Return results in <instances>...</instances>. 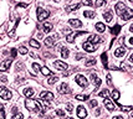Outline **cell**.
Here are the masks:
<instances>
[{"label":"cell","mask_w":133,"mask_h":119,"mask_svg":"<svg viewBox=\"0 0 133 119\" xmlns=\"http://www.w3.org/2000/svg\"><path fill=\"white\" fill-rule=\"evenodd\" d=\"M0 81H1V82H4V83H5V82H7L6 76H3V77H0Z\"/></svg>","instance_id":"49"},{"label":"cell","mask_w":133,"mask_h":119,"mask_svg":"<svg viewBox=\"0 0 133 119\" xmlns=\"http://www.w3.org/2000/svg\"><path fill=\"white\" fill-rule=\"evenodd\" d=\"M50 16V11L44 10L41 7H37V20L39 21H44L45 19H47Z\"/></svg>","instance_id":"2"},{"label":"cell","mask_w":133,"mask_h":119,"mask_svg":"<svg viewBox=\"0 0 133 119\" xmlns=\"http://www.w3.org/2000/svg\"><path fill=\"white\" fill-rule=\"evenodd\" d=\"M65 119H75V118H71V117H70V118H65Z\"/></svg>","instance_id":"57"},{"label":"cell","mask_w":133,"mask_h":119,"mask_svg":"<svg viewBox=\"0 0 133 119\" xmlns=\"http://www.w3.org/2000/svg\"><path fill=\"white\" fill-rule=\"evenodd\" d=\"M41 73L44 75V76H51V75H52V72H51L47 67H42V68H41Z\"/></svg>","instance_id":"29"},{"label":"cell","mask_w":133,"mask_h":119,"mask_svg":"<svg viewBox=\"0 0 133 119\" xmlns=\"http://www.w3.org/2000/svg\"><path fill=\"white\" fill-rule=\"evenodd\" d=\"M32 68H34V71L35 72H39V71H41V68H40V65L39 63H32Z\"/></svg>","instance_id":"40"},{"label":"cell","mask_w":133,"mask_h":119,"mask_svg":"<svg viewBox=\"0 0 133 119\" xmlns=\"http://www.w3.org/2000/svg\"><path fill=\"white\" fill-rule=\"evenodd\" d=\"M129 30H131V31H132V32H133V24H132V25H131V28H129Z\"/></svg>","instance_id":"56"},{"label":"cell","mask_w":133,"mask_h":119,"mask_svg":"<svg viewBox=\"0 0 133 119\" xmlns=\"http://www.w3.org/2000/svg\"><path fill=\"white\" fill-rule=\"evenodd\" d=\"M77 117L81 119L87 117V111H86V108H85L84 105H78L77 107Z\"/></svg>","instance_id":"9"},{"label":"cell","mask_w":133,"mask_h":119,"mask_svg":"<svg viewBox=\"0 0 133 119\" xmlns=\"http://www.w3.org/2000/svg\"><path fill=\"white\" fill-rule=\"evenodd\" d=\"M103 17H105V20L107 21V22H111L113 19V14H112V11L110 10V11H106L105 14H103Z\"/></svg>","instance_id":"22"},{"label":"cell","mask_w":133,"mask_h":119,"mask_svg":"<svg viewBox=\"0 0 133 119\" xmlns=\"http://www.w3.org/2000/svg\"><path fill=\"white\" fill-rule=\"evenodd\" d=\"M25 107H26V109L31 111V112H40V111H42V105L36 99H26L25 100Z\"/></svg>","instance_id":"1"},{"label":"cell","mask_w":133,"mask_h":119,"mask_svg":"<svg viewBox=\"0 0 133 119\" xmlns=\"http://www.w3.org/2000/svg\"><path fill=\"white\" fill-rule=\"evenodd\" d=\"M129 1H131V3H133V0H129Z\"/></svg>","instance_id":"60"},{"label":"cell","mask_w":133,"mask_h":119,"mask_svg":"<svg viewBox=\"0 0 133 119\" xmlns=\"http://www.w3.org/2000/svg\"><path fill=\"white\" fill-rule=\"evenodd\" d=\"M81 6V4H73V5H70V6H66V11H73V10H76L78 7Z\"/></svg>","instance_id":"27"},{"label":"cell","mask_w":133,"mask_h":119,"mask_svg":"<svg viewBox=\"0 0 133 119\" xmlns=\"http://www.w3.org/2000/svg\"><path fill=\"white\" fill-rule=\"evenodd\" d=\"M97 104H98V103H97V100H95V99L90 102V107H91V108H93V107H96Z\"/></svg>","instance_id":"44"},{"label":"cell","mask_w":133,"mask_h":119,"mask_svg":"<svg viewBox=\"0 0 133 119\" xmlns=\"http://www.w3.org/2000/svg\"><path fill=\"white\" fill-rule=\"evenodd\" d=\"M107 83L112 84V81H111V75H107Z\"/></svg>","instance_id":"47"},{"label":"cell","mask_w":133,"mask_h":119,"mask_svg":"<svg viewBox=\"0 0 133 119\" xmlns=\"http://www.w3.org/2000/svg\"><path fill=\"white\" fill-rule=\"evenodd\" d=\"M57 81H59V77H57V76H55V75H51V76H50V78L47 79V83H49V84H54V83H56Z\"/></svg>","instance_id":"25"},{"label":"cell","mask_w":133,"mask_h":119,"mask_svg":"<svg viewBox=\"0 0 133 119\" xmlns=\"http://www.w3.org/2000/svg\"><path fill=\"white\" fill-rule=\"evenodd\" d=\"M19 52H20L21 55H26V53H28V49L24 47V46H21L20 49H19Z\"/></svg>","instance_id":"41"},{"label":"cell","mask_w":133,"mask_h":119,"mask_svg":"<svg viewBox=\"0 0 133 119\" xmlns=\"http://www.w3.org/2000/svg\"><path fill=\"white\" fill-rule=\"evenodd\" d=\"M91 79H92V82H93V84H95L96 87H99V86H101V79H99L95 73H92L91 75Z\"/></svg>","instance_id":"20"},{"label":"cell","mask_w":133,"mask_h":119,"mask_svg":"<svg viewBox=\"0 0 133 119\" xmlns=\"http://www.w3.org/2000/svg\"><path fill=\"white\" fill-rule=\"evenodd\" d=\"M88 41L96 45V43H99V42L102 41V39H101L99 36H97V35H91L90 37H88Z\"/></svg>","instance_id":"17"},{"label":"cell","mask_w":133,"mask_h":119,"mask_svg":"<svg viewBox=\"0 0 133 119\" xmlns=\"http://www.w3.org/2000/svg\"><path fill=\"white\" fill-rule=\"evenodd\" d=\"M82 4H84V5H87V6H92L91 0H82Z\"/></svg>","instance_id":"42"},{"label":"cell","mask_w":133,"mask_h":119,"mask_svg":"<svg viewBox=\"0 0 133 119\" xmlns=\"http://www.w3.org/2000/svg\"><path fill=\"white\" fill-rule=\"evenodd\" d=\"M96 30H97L98 32H103V31L106 30L105 24H102V22H97V24H96Z\"/></svg>","instance_id":"23"},{"label":"cell","mask_w":133,"mask_h":119,"mask_svg":"<svg viewBox=\"0 0 133 119\" xmlns=\"http://www.w3.org/2000/svg\"><path fill=\"white\" fill-rule=\"evenodd\" d=\"M28 6V4H25V3H20V4H18V6L16 7H26Z\"/></svg>","instance_id":"46"},{"label":"cell","mask_w":133,"mask_h":119,"mask_svg":"<svg viewBox=\"0 0 133 119\" xmlns=\"http://www.w3.org/2000/svg\"><path fill=\"white\" fill-rule=\"evenodd\" d=\"M82 46H84V49L86 50L87 52H95V51H96V45L90 41H86Z\"/></svg>","instance_id":"11"},{"label":"cell","mask_w":133,"mask_h":119,"mask_svg":"<svg viewBox=\"0 0 133 119\" xmlns=\"http://www.w3.org/2000/svg\"><path fill=\"white\" fill-rule=\"evenodd\" d=\"M113 119H123V117H121V115H117V117H113Z\"/></svg>","instance_id":"52"},{"label":"cell","mask_w":133,"mask_h":119,"mask_svg":"<svg viewBox=\"0 0 133 119\" xmlns=\"http://www.w3.org/2000/svg\"><path fill=\"white\" fill-rule=\"evenodd\" d=\"M131 117H132V118H133V112H132V113H131Z\"/></svg>","instance_id":"58"},{"label":"cell","mask_w":133,"mask_h":119,"mask_svg":"<svg viewBox=\"0 0 133 119\" xmlns=\"http://www.w3.org/2000/svg\"><path fill=\"white\" fill-rule=\"evenodd\" d=\"M84 15L86 16V17H88V19H93V17L96 16L95 11H91V10H86V11L84 13Z\"/></svg>","instance_id":"26"},{"label":"cell","mask_w":133,"mask_h":119,"mask_svg":"<svg viewBox=\"0 0 133 119\" xmlns=\"http://www.w3.org/2000/svg\"><path fill=\"white\" fill-rule=\"evenodd\" d=\"M76 83L78 84L80 87L85 88V87H87V86H88V81H87L86 77L82 76V75H77L76 76Z\"/></svg>","instance_id":"5"},{"label":"cell","mask_w":133,"mask_h":119,"mask_svg":"<svg viewBox=\"0 0 133 119\" xmlns=\"http://www.w3.org/2000/svg\"><path fill=\"white\" fill-rule=\"evenodd\" d=\"M57 39H59V35H57V34H55V35H52V36H49V37L45 39V45H46L47 47H52V46L56 43Z\"/></svg>","instance_id":"4"},{"label":"cell","mask_w":133,"mask_h":119,"mask_svg":"<svg viewBox=\"0 0 133 119\" xmlns=\"http://www.w3.org/2000/svg\"><path fill=\"white\" fill-rule=\"evenodd\" d=\"M66 109H67V112L72 113V111H73V105L71 104V103H69V104L66 105Z\"/></svg>","instance_id":"43"},{"label":"cell","mask_w":133,"mask_h":119,"mask_svg":"<svg viewBox=\"0 0 133 119\" xmlns=\"http://www.w3.org/2000/svg\"><path fill=\"white\" fill-rule=\"evenodd\" d=\"M16 68H18V70L22 68V65H21V63H18V65H16Z\"/></svg>","instance_id":"51"},{"label":"cell","mask_w":133,"mask_h":119,"mask_svg":"<svg viewBox=\"0 0 133 119\" xmlns=\"http://www.w3.org/2000/svg\"><path fill=\"white\" fill-rule=\"evenodd\" d=\"M0 119H5V111H4L3 105L0 107Z\"/></svg>","instance_id":"39"},{"label":"cell","mask_w":133,"mask_h":119,"mask_svg":"<svg viewBox=\"0 0 133 119\" xmlns=\"http://www.w3.org/2000/svg\"><path fill=\"white\" fill-rule=\"evenodd\" d=\"M34 93H35V91H34L32 88H25V89H24V96H25V97H28V98L32 97V96H34Z\"/></svg>","instance_id":"21"},{"label":"cell","mask_w":133,"mask_h":119,"mask_svg":"<svg viewBox=\"0 0 133 119\" xmlns=\"http://www.w3.org/2000/svg\"><path fill=\"white\" fill-rule=\"evenodd\" d=\"M106 4V0H96V7H99V6H102V5H105Z\"/></svg>","instance_id":"38"},{"label":"cell","mask_w":133,"mask_h":119,"mask_svg":"<svg viewBox=\"0 0 133 119\" xmlns=\"http://www.w3.org/2000/svg\"><path fill=\"white\" fill-rule=\"evenodd\" d=\"M84 34H86V31H75V32H70V34L67 35V37H66V40L69 42H73L75 41V37H77V36H80V35H84Z\"/></svg>","instance_id":"7"},{"label":"cell","mask_w":133,"mask_h":119,"mask_svg":"<svg viewBox=\"0 0 133 119\" xmlns=\"http://www.w3.org/2000/svg\"><path fill=\"white\" fill-rule=\"evenodd\" d=\"M57 91H59L60 94H66V93H69V92H70V89H69L67 83H61L60 84V87L57 88Z\"/></svg>","instance_id":"14"},{"label":"cell","mask_w":133,"mask_h":119,"mask_svg":"<svg viewBox=\"0 0 133 119\" xmlns=\"http://www.w3.org/2000/svg\"><path fill=\"white\" fill-rule=\"evenodd\" d=\"M99 113H101V111H99V109H97V111L95 112V114H96V115H99Z\"/></svg>","instance_id":"53"},{"label":"cell","mask_w":133,"mask_h":119,"mask_svg":"<svg viewBox=\"0 0 133 119\" xmlns=\"http://www.w3.org/2000/svg\"><path fill=\"white\" fill-rule=\"evenodd\" d=\"M69 22H70V25L72 28H81L82 26V22L80 20H77V19H70Z\"/></svg>","instance_id":"16"},{"label":"cell","mask_w":133,"mask_h":119,"mask_svg":"<svg viewBox=\"0 0 133 119\" xmlns=\"http://www.w3.org/2000/svg\"><path fill=\"white\" fill-rule=\"evenodd\" d=\"M119 108H121L122 111H124V112H129V111L133 109V107H127V105H121V104H119Z\"/></svg>","instance_id":"37"},{"label":"cell","mask_w":133,"mask_h":119,"mask_svg":"<svg viewBox=\"0 0 133 119\" xmlns=\"http://www.w3.org/2000/svg\"><path fill=\"white\" fill-rule=\"evenodd\" d=\"M85 55H82V53H77L76 55V60H80V58H84Z\"/></svg>","instance_id":"48"},{"label":"cell","mask_w":133,"mask_h":119,"mask_svg":"<svg viewBox=\"0 0 133 119\" xmlns=\"http://www.w3.org/2000/svg\"><path fill=\"white\" fill-rule=\"evenodd\" d=\"M30 46L34 47V49H40V43L36 40H30Z\"/></svg>","instance_id":"32"},{"label":"cell","mask_w":133,"mask_h":119,"mask_svg":"<svg viewBox=\"0 0 133 119\" xmlns=\"http://www.w3.org/2000/svg\"><path fill=\"white\" fill-rule=\"evenodd\" d=\"M40 98L44 99V100H46V102H49V100H52V99H54V94H52L51 92L44 91L40 93Z\"/></svg>","instance_id":"10"},{"label":"cell","mask_w":133,"mask_h":119,"mask_svg":"<svg viewBox=\"0 0 133 119\" xmlns=\"http://www.w3.org/2000/svg\"><path fill=\"white\" fill-rule=\"evenodd\" d=\"M126 52H127V50L124 49L123 46H121V47H118V49L114 51V56L116 57H122V56L126 55Z\"/></svg>","instance_id":"15"},{"label":"cell","mask_w":133,"mask_h":119,"mask_svg":"<svg viewBox=\"0 0 133 119\" xmlns=\"http://www.w3.org/2000/svg\"><path fill=\"white\" fill-rule=\"evenodd\" d=\"M54 1H56V3H59V1H60V0H54Z\"/></svg>","instance_id":"59"},{"label":"cell","mask_w":133,"mask_h":119,"mask_svg":"<svg viewBox=\"0 0 133 119\" xmlns=\"http://www.w3.org/2000/svg\"><path fill=\"white\" fill-rule=\"evenodd\" d=\"M119 31H121V26H119V25H116V26H113V28L111 29V34H112V35H118Z\"/></svg>","instance_id":"28"},{"label":"cell","mask_w":133,"mask_h":119,"mask_svg":"<svg viewBox=\"0 0 133 119\" xmlns=\"http://www.w3.org/2000/svg\"><path fill=\"white\" fill-rule=\"evenodd\" d=\"M56 114H57V115H60V117H63V115H65L63 111H61V109H57V111H56Z\"/></svg>","instance_id":"45"},{"label":"cell","mask_w":133,"mask_h":119,"mask_svg":"<svg viewBox=\"0 0 133 119\" xmlns=\"http://www.w3.org/2000/svg\"><path fill=\"white\" fill-rule=\"evenodd\" d=\"M111 96H112V99H114L116 102L118 100V98H119V92L117 91V89H114V91L111 93Z\"/></svg>","instance_id":"33"},{"label":"cell","mask_w":133,"mask_h":119,"mask_svg":"<svg viewBox=\"0 0 133 119\" xmlns=\"http://www.w3.org/2000/svg\"><path fill=\"white\" fill-rule=\"evenodd\" d=\"M54 66L56 67L57 70H61V71H65V70H67V63H65L62 62V61H55L54 62Z\"/></svg>","instance_id":"13"},{"label":"cell","mask_w":133,"mask_h":119,"mask_svg":"<svg viewBox=\"0 0 133 119\" xmlns=\"http://www.w3.org/2000/svg\"><path fill=\"white\" fill-rule=\"evenodd\" d=\"M101 58H102V62H103V65H105V67L107 68V53L103 52V53L101 55Z\"/></svg>","instance_id":"35"},{"label":"cell","mask_w":133,"mask_h":119,"mask_svg":"<svg viewBox=\"0 0 133 119\" xmlns=\"http://www.w3.org/2000/svg\"><path fill=\"white\" fill-rule=\"evenodd\" d=\"M114 9H116V13L121 16V15L124 13V10H126L127 7H126V5H124L122 1H119V3H117V4H116V7H114Z\"/></svg>","instance_id":"12"},{"label":"cell","mask_w":133,"mask_h":119,"mask_svg":"<svg viewBox=\"0 0 133 119\" xmlns=\"http://www.w3.org/2000/svg\"><path fill=\"white\" fill-rule=\"evenodd\" d=\"M22 118H24V115H22L20 112H18V113H15V114H13V117H11V119H22Z\"/></svg>","instance_id":"36"},{"label":"cell","mask_w":133,"mask_h":119,"mask_svg":"<svg viewBox=\"0 0 133 119\" xmlns=\"http://www.w3.org/2000/svg\"><path fill=\"white\" fill-rule=\"evenodd\" d=\"M132 17H133V10L132 9H128V7L124 10V13L121 15V19H122V20H124V21L129 20V19H132Z\"/></svg>","instance_id":"8"},{"label":"cell","mask_w":133,"mask_h":119,"mask_svg":"<svg viewBox=\"0 0 133 119\" xmlns=\"http://www.w3.org/2000/svg\"><path fill=\"white\" fill-rule=\"evenodd\" d=\"M52 30V24H50V22H44L42 24V31L44 32H50Z\"/></svg>","instance_id":"19"},{"label":"cell","mask_w":133,"mask_h":119,"mask_svg":"<svg viewBox=\"0 0 133 119\" xmlns=\"http://www.w3.org/2000/svg\"><path fill=\"white\" fill-rule=\"evenodd\" d=\"M129 43H131V45H133V37H131V39H129Z\"/></svg>","instance_id":"54"},{"label":"cell","mask_w":133,"mask_h":119,"mask_svg":"<svg viewBox=\"0 0 133 119\" xmlns=\"http://www.w3.org/2000/svg\"><path fill=\"white\" fill-rule=\"evenodd\" d=\"M11 62H13V60H10V58L3 61V62L0 63V72H6V71H9L10 66H11Z\"/></svg>","instance_id":"6"},{"label":"cell","mask_w":133,"mask_h":119,"mask_svg":"<svg viewBox=\"0 0 133 119\" xmlns=\"http://www.w3.org/2000/svg\"><path fill=\"white\" fill-rule=\"evenodd\" d=\"M105 105L110 112H113V111H114V104H113L110 99H105Z\"/></svg>","instance_id":"18"},{"label":"cell","mask_w":133,"mask_h":119,"mask_svg":"<svg viewBox=\"0 0 133 119\" xmlns=\"http://www.w3.org/2000/svg\"><path fill=\"white\" fill-rule=\"evenodd\" d=\"M0 97L3 99H5V100H9V99H11L13 94L6 87H0Z\"/></svg>","instance_id":"3"},{"label":"cell","mask_w":133,"mask_h":119,"mask_svg":"<svg viewBox=\"0 0 133 119\" xmlns=\"http://www.w3.org/2000/svg\"><path fill=\"white\" fill-rule=\"evenodd\" d=\"M129 61L133 63V55H131V57H129Z\"/></svg>","instance_id":"55"},{"label":"cell","mask_w":133,"mask_h":119,"mask_svg":"<svg viewBox=\"0 0 133 119\" xmlns=\"http://www.w3.org/2000/svg\"><path fill=\"white\" fill-rule=\"evenodd\" d=\"M99 97H103V98L108 99V97H110V92H108V89H103L102 92H99Z\"/></svg>","instance_id":"30"},{"label":"cell","mask_w":133,"mask_h":119,"mask_svg":"<svg viewBox=\"0 0 133 119\" xmlns=\"http://www.w3.org/2000/svg\"><path fill=\"white\" fill-rule=\"evenodd\" d=\"M93 65H96V60H95V58H90V60H87V61H86V66H87V67L93 66Z\"/></svg>","instance_id":"34"},{"label":"cell","mask_w":133,"mask_h":119,"mask_svg":"<svg viewBox=\"0 0 133 119\" xmlns=\"http://www.w3.org/2000/svg\"><path fill=\"white\" fill-rule=\"evenodd\" d=\"M11 56H13V57H15V56H16V50H15V49H13V50H11Z\"/></svg>","instance_id":"50"},{"label":"cell","mask_w":133,"mask_h":119,"mask_svg":"<svg viewBox=\"0 0 133 119\" xmlns=\"http://www.w3.org/2000/svg\"><path fill=\"white\" fill-rule=\"evenodd\" d=\"M90 98L87 94H77L76 96V99L77 100H87V99Z\"/></svg>","instance_id":"31"},{"label":"cell","mask_w":133,"mask_h":119,"mask_svg":"<svg viewBox=\"0 0 133 119\" xmlns=\"http://www.w3.org/2000/svg\"><path fill=\"white\" fill-rule=\"evenodd\" d=\"M69 56H70V51H69V49L62 47V50H61V57H62V58H67Z\"/></svg>","instance_id":"24"}]
</instances>
